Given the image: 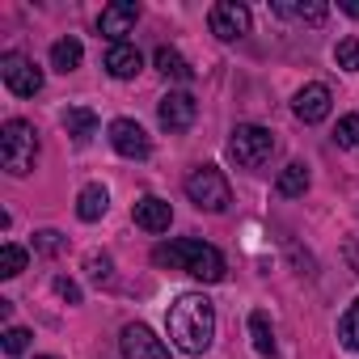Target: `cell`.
I'll use <instances>...</instances> for the list:
<instances>
[{"mask_svg": "<svg viewBox=\"0 0 359 359\" xmlns=\"http://www.w3.org/2000/svg\"><path fill=\"white\" fill-rule=\"evenodd\" d=\"M34 359H55V355H34Z\"/></svg>", "mask_w": 359, "mask_h": 359, "instance_id": "cell-32", "label": "cell"}, {"mask_svg": "<svg viewBox=\"0 0 359 359\" xmlns=\"http://www.w3.org/2000/svg\"><path fill=\"white\" fill-rule=\"evenodd\" d=\"M152 262L156 266H169V271H182L191 279H203V283H220L224 279V254L199 237H177V241H165L152 250Z\"/></svg>", "mask_w": 359, "mask_h": 359, "instance_id": "cell-2", "label": "cell"}, {"mask_svg": "<svg viewBox=\"0 0 359 359\" xmlns=\"http://www.w3.org/2000/svg\"><path fill=\"white\" fill-rule=\"evenodd\" d=\"M169 338L182 355H203L216 338V309L203 292H182L169 304Z\"/></svg>", "mask_w": 359, "mask_h": 359, "instance_id": "cell-1", "label": "cell"}, {"mask_svg": "<svg viewBox=\"0 0 359 359\" xmlns=\"http://www.w3.org/2000/svg\"><path fill=\"white\" fill-rule=\"evenodd\" d=\"M135 22H140V5H135V0H114V5L102 9L97 30H102V39H110V43L118 47V43L135 30Z\"/></svg>", "mask_w": 359, "mask_h": 359, "instance_id": "cell-10", "label": "cell"}, {"mask_svg": "<svg viewBox=\"0 0 359 359\" xmlns=\"http://www.w3.org/2000/svg\"><path fill=\"white\" fill-rule=\"evenodd\" d=\"M106 208H110V195H106V187H102V182L81 187V195H76V216H81L85 224L102 220V216H106Z\"/></svg>", "mask_w": 359, "mask_h": 359, "instance_id": "cell-15", "label": "cell"}, {"mask_svg": "<svg viewBox=\"0 0 359 359\" xmlns=\"http://www.w3.org/2000/svg\"><path fill=\"white\" fill-rule=\"evenodd\" d=\"M342 258H346V266L359 275V237H346V245H342Z\"/></svg>", "mask_w": 359, "mask_h": 359, "instance_id": "cell-30", "label": "cell"}, {"mask_svg": "<svg viewBox=\"0 0 359 359\" xmlns=\"http://www.w3.org/2000/svg\"><path fill=\"white\" fill-rule=\"evenodd\" d=\"M279 18H296V22H309V26H321L325 22V13H330V5H321V0H309V5H292V0H275L271 5Z\"/></svg>", "mask_w": 359, "mask_h": 359, "instance_id": "cell-17", "label": "cell"}, {"mask_svg": "<svg viewBox=\"0 0 359 359\" xmlns=\"http://www.w3.org/2000/svg\"><path fill=\"white\" fill-rule=\"evenodd\" d=\"M334 140H338V148H351V152H359V114H346V118H338V127H334Z\"/></svg>", "mask_w": 359, "mask_h": 359, "instance_id": "cell-24", "label": "cell"}, {"mask_svg": "<svg viewBox=\"0 0 359 359\" xmlns=\"http://www.w3.org/2000/svg\"><path fill=\"white\" fill-rule=\"evenodd\" d=\"M81 60H85V47H81L76 39H55V43H51V68H55V72H76Z\"/></svg>", "mask_w": 359, "mask_h": 359, "instance_id": "cell-19", "label": "cell"}, {"mask_svg": "<svg viewBox=\"0 0 359 359\" xmlns=\"http://www.w3.org/2000/svg\"><path fill=\"white\" fill-rule=\"evenodd\" d=\"M131 216H135V224H140L144 233H165V229L173 224V208H169L165 199H156V195H144V199L131 208Z\"/></svg>", "mask_w": 359, "mask_h": 359, "instance_id": "cell-13", "label": "cell"}, {"mask_svg": "<svg viewBox=\"0 0 359 359\" xmlns=\"http://www.w3.org/2000/svg\"><path fill=\"white\" fill-rule=\"evenodd\" d=\"M39 161V131L26 118H9L0 127V165H5L13 177H26Z\"/></svg>", "mask_w": 359, "mask_h": 359, "instance_id": "cell-3", "label": "cell"}, {"mask_svg": "<svg viewBox=\"0 0 359 359\" xmlns=\"http://www.w3.org/2000/svg\"><path fill=\"white\" fill-rule=\"evenodd\" d=\"M334 60H338V68L359 72V39H342V43L334 47Z\"/></svg>", "mask_w": 359, "mask_h": 359, "instance_id": "cell-25", "label": "cell"}, {"mask_svg": "<svg viewBox=\"0 0 359 359\" xmlns=\"http://www.w3.org/2000/svg\"><path fill=\"white\" fill-rule=\"evenodd\" d=\"M250 338H254V351H258L262 359L275 355V330H271L266 313H250Z\"/></svg>", "mask_w": 359, "mask_h": 359, "instance_id": "cell-21", "label": "cell"}, {"mask_svg": "<svg viewBox=\"0 0 359 359\" xmlns=\"http://www.w3.org/2000/svg\"><path fill=\"white\" fill-rule=\"evenodd\" d=\"M152 64H156V72H161L165 81H182V85L195 81V68H191L182 55H177L173 47H156V51H152Z\"/></svg>", "mask_w": 359, "mask_h": 359, "instance_id": "cell-16", "label": "cell"}, {"mask_svg": "<svg viewBox=\"0 0 359 359\" xmlns=\"http://www.w3.org/2000/svg\"><path fill=\"white\" fill-rule=\"evenodd\" d=\"M229 156L241 169H262L275 156V131L271 127H258V123H237L233 127V140H229Z\"/></svg>", "mask_w": 359, "mask_h": 359, "instance_id": "cell-4", "label": "cell"}, {"mask_svg": "<svg viewBox=\"0 0 359 359\" xmlns=\"http://www.w3.org/2000/svg\"><path fill=\"white\" fill-rule=\"evenodd\" d=\"M275 191L283 195V199H296V195H304L309 191V169L300 165V161H292L279 177H275Z\"/></svg>", "mask_w": 359, "mask_h": 359, "instance_id": "cell-20", "label": "cell"}, {"mask_svg": "<svg viewBox=\"0 0 359 359\" xmlns=\"http://www.w3.org/2000/svg\"><path fill=\"white\" fill-rule=\"evenodd\" d=\"M330 106H334V97H330V89L325 85H304V89H296V97H292V114L300 118V123H321V118H330Z\"/></svg>", "mask_w": 359, "mask_h": 359, "instance_id": "cell-12", "label": "cell"}, {"mask_svg": "<svg viewBox=\"0 0 359 359\" xmlns=\"http://www.w3.org/2000/svg\"><path fill=\"white\" fill-rule=\"evenodd\" d=\"M208 26L220 43H237L241 34H250V9L237 5V0H220V5H212L208 13Z\"/></svg>", "mask_w": 359, "mask_h": 359, "instance_id": "cell-8", "label": "cell"}, {"mask_svg": "<svg viewBox=\"0 0 359 359\" xmlns=\"http://www.w3.org/2000/svg\"><path fill=\"white\" fill-rule=\"evenodd\" d=\"M338 342L346 351H359V300H351V309L338 317Z\"/></svg>", "mask_w": 359, "mask_h": 359, "instance_id": "cell-22", "label": "cell"}, {"mask_svg": "<svg viewBox=\"0 0 359 359\" xmlns=\"http://www.w3.org/2000/svg\"><path fill=\"white\" fill-rule=\"evenodd\" d=\"M140 68H144V55H140L131 43H118V47L106 51V72H110L114 81H131Z\"/></svg>", "mask_w": 359, "mask_h": 359, "instance_id": "cell-14", "label": "cell"}, {"mask_svg": "<svg viewBox=\"0 0 359 359\" xmlns=\"http://www.w3.org/2000/svg\"><path fill=\"white\" fill-rule=\"evenodd\" d=\"M187 199L199 208V212H224L233 203V191H229V177L216 169V165H199L187 173Z\"/></svg>", "mask_w": 359, "mask_h": 359, "instance_id": "cell-5", "label": "cell"}, {"mask_svg": "<svg viewBox=\"0 0 359 359\" xmlns=\"http://www.w3.org/2000/svg\"><path fill=\"white\" fill-rule=\"evenodd\" d=\"M64 245H68V241H64V233H55V229H43V233H34V250H39V254H47V258H55Z\"/></svg>", "mask_w": 359, "mask_h": 359, "instance_id": "cell-26", "label": "cell"}, {"mask_svg": "<svg viewBox=\"0 0 359 359\" xmlns=\"http://www.w3.org/2000/svg\"><path fill=\"white\" fill-rule=\"evenodd\" d=\"M85 266H89V279L93 283H110V258L106 254H89Z\"/></svg>", "mask_w": 359, "mask_h": 359, "instance_id": "cell-28", "label": "cell"}, {"mask_svg": "<svg viewBox=\"0 0 359 359\" xmlns=\"http://www.w3.org/2000/svg\"><path fill=\"white\" fill-rule=\"evenodd\" d=\"M26 346H30V330L9 325V330H5V355H22Z\"/></svg>", "mask_w": 359, "mask_h": 359, "instance_id": "cell-27", "label": "cell"}, {"mask_svg": "<svg viewBox=\"0 0 359 359\" xmlns=\"http://www.w3.org/2000/svg\"><path fill=\"white\" fill-rule=\"evenodd\" d=\"M118 351H123V359H169V346H165L144 321L123 325V334H118Z\"/></svg>", "mask_w": 359, "mask_h": 359, "instance_id": "cell-7", "label": "cell"}, {"mask_svg": "<svg viewBox=\"0 0 359 359\" xmlns=\"http://www.w3.org/2000/svg\"><path fill=\"white\" fill-rule=\"evenodd\" d=\"M55 292H60L68 304H81V287H76L72 279H64V275H60V279H55Z\"/></svg>", "mask_w": 359, "mask_h": 359, "instance_id": "cell-29", "label": "cell"}, {"mask_svg": "<svg viewBox=\"0 0 359 359\" xmlns=\"http://www.w3.org/2000/svg\"><path fill=\"white\" fill-rule=\"evenodd\" d=\"M0 81H5L9 93H18V97H34L43 89V68L34 60L18 55V51H5L0 55Z\"/></svg>", "mask_w": 359, "mask_h": 359, "instance_id": "cell-6", "label": "cell"}, {"mask_svg": "<svg viewBox=\"0 0 359 359\" xmlns=\"http://www.w3.org/2000/svg\"><path fill=\"white\" fill-rule=\"evenodd\" d=\"M195 114H199V102L191 93H165L161 106H156V118H161L165 131H187L195 123Z\"/></svg>", "mask_w": 359, "mask_h": 359, "instance_id": "cell-11", "label": "cell"}, {"mask_svg": "<svg viewBox=\"0 0 359 359\" xmlns=\"http://www.w3.org/2000/svg\"><path fill=\"white\" fill-rule=\"evenodd\" d=\"M110 144H114V152L127 156V161H144V156L152 152V140H148V131H144L135 118H114V123H110Z\"/></svg>", "mask_w": 359, "mask_h": 359, "instance_id": "cell-9", "label": "cell"}, {"mask_svg": "<svg viewBox=\"0 0 359 359\" xmlns=\"http://www.w3.org/2000/svg\"><path fill=\"white\" fill-rule=\"evenodd\" d=\"M346 18H359V0H342V5H338Z\"/></svg>", "mask_w": 359, "mask_h": 359, "instance_id": "cell-31", "label": "cell"}, {"mask_svg": "<svg viewBox=\"0 0 359 359\" xmlns=\"http://www.w3.org/2000/svg\"><path fill=\"white\" fill-rule=\"evenodd\" d=\"M64 131H68L76 144H89L93 131H97V114L85 110V106H72V110H64Z\"/></svg>", "mask_w": 359, "mask_h": 359, "instance_id": "cell-18", "label": "cell"}, {"mask_svg": "<svg viewBox=\"0 0 359 359\" xmlns=\"http://www.w3.org/2000/svg\"><path fill=\"white\" fill-rule=\"evenodd\" d=\"M22 271H26V250L13 245V241H5V245H0V275H5V279H18Z\"/></svg>", "mask_w": 359, "mask_h": 359, "instance_id": "cell-23", "label": "cell"}]
</instances>
